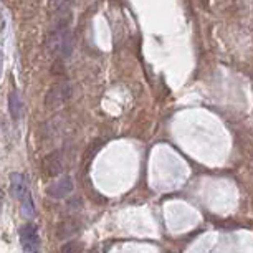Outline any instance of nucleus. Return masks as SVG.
I'll return each instance as SVG.
<instances>
[{"label":"nucleus","instance_id":"6","mask_svg":"<svg viewBox=\"0 0 253 253\" xmlns=\"http://www.w3.org/2000/svg\"><path fill=\"white\" fill-rule=\"evenodd\" d=\"M10 192H12V195L19 200H23L25 197L30 194L28 192L27 179H25L23 174H20V172H14V174L10 175Z\"/></svg>","mask_w":253,"mask_h":253},{"label":"nucleus","instance_id":"1","mask_svg":"<svg viewBox=\"0 0 253 253\" xmlns=\"http://www.w3.org/2000/svg\"><path fill=\"white\" fill-rule=\"evenodd\" d=\"M68 20L60 19L57 25L53 27V30L48 33L45 40V46L48 50V53L57 55V57H68L73 48V35H71L68 28Z\"/></svg>","mask_w":253,"mask_h":253},{"label":"nucleus","instance_id":"9","mask_svg":"<svg viewBox=\"0 0 253 253\" xmlns=\"http://www.w3.org/2000/svg\"><path fill=\"white\" fill-rule=\"evenodd\" d=\"M22 214L25 218H32L33 215H35V204H33L32 194H28V195L22 200Z\"/></svg>","mask_w":253,"mask_h":253},{"label":"nucleus","instance_id":"10","mask_svg":"<svg viewBox=\"0 0 253 253\" xmlns=\"http://www.w3.org/2000/svg\"><path fill=\"white\" fill-rule=\"evenodd\" d=\"M81 252H83V245L79 242H68L60 250V253H81Z\"/></svg>","mask_w":253,"mask_h":253},{"label":"nucleus","instance_id":"4","mask_svg":"<svg viewBox=\"0 0 253 253\" xmlns=\"http://www.w3.org/2000/svg\"><path fill=\"white\" fill-rule=\"evenodd\" d=\"M75 191V182L70 175H65L61 179L55 180L46 187V194H48L52 199H66L68 195H71V192Z\"/></svg>","mask_w":253,"mask_h":253},{"label":"nucleus","instance_id":"3","mask_svg":"<svg viewBox=\"0 0 253 253\" xmlns=\"http://www.w3.org/2000/svg\"><path fill=\"white\" fill-rule=\"evenodd\" d=\"M20 243H22L23 250L27 253H39L40 252V237H39V230H37L35 225L32 223H25V225L20 229Z\"/></svg>","mask_w":253,"mask_h":253},{"label":"nucleus","instance_id":"8","mask_svg":"<svg viewBox=\"0 0 253 253\" xmlns=\"http://www.w3.org/2000/svg\"><path fill=\"white\" fill-rule=\"evenodd\" d=\"M8 111L14 119H20L22 117V101L17 91H12L8 95Z\"/></svg>","mask_w":253,"mask_h":253},{"label":"nucleus","instance_id":"5","mask_svg":"<svg viewBox=\"0 0 253 253\" xmlns=\"http://www.w3.org/2000/svg\"><path fill=\"white\" fill-rule=\"evenodd\" d=\"M43 172L50 177H57L65 171V161H63V154L60 151H53L48 156H45L43 162H41Z\"/></svg>","mask_w":253,"mask_h":253},{"label":"nucleus","instance_id":"7","mask_svg":"<svg viewBox=\"0 0 253 253\" xmlns=\"http://www.w3.org/2000/svg\"><path fill=\"white\" fill-rule=\"evenodd\" d=\"M79 230H81V223H79L77 218H65V220H61L60 225H58L57 237L68 238L71 235H77Z\"/></svg>","mask_w":253,"mask_h":253},{"label":"nucleus","instance_id":"11","mask_svg":"<svg viewBox=\"0 0 253 253\" xmlns=\"http://www.w3.org/2000/svg\"><path fill=\"white\" fill-rule=\"evenodd\" d=\"M0 66H2V53H0Z\"/></svg>","mask_w":253,"mask_h":253},{"label":"nucleus","instance_id":"2","mask_svg":"<svg viewBox=\"0 0 253 253\" xmlns=\"http://www.w3.org/2000/svg\"><path fill=\"white\" fill-rule=\"evenodd\" d=\"M71 96H73V86H71V83L68 81L57 83L45 95V106L48 109L60 108L65 103H68Z\"/></svg>","mask_w":253,"mask_h":253}]
</instances>
